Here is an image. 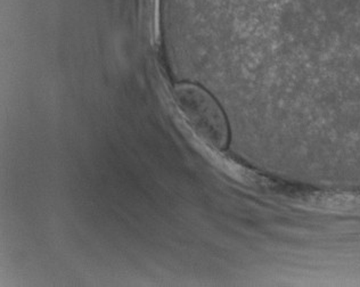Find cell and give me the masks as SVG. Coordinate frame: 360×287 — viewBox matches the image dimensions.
<instances>
[{
	"label": "cell",
	"mask_w": 360,
	"mask_h": 287,
	"mask_svg": "<svg viewBox=\"0 0 360 287\" xmlns=\"http://www.w3.org/2000/svg\"><path fill=\"white\" fill-rule=\"evenodd\" d=\"M174 103L198 143L224 151L229 144V126L220 105L205 88L184 82L174 87Z\"/></svg>",
	"instance_id": "cell-1"
}]
</instances>
